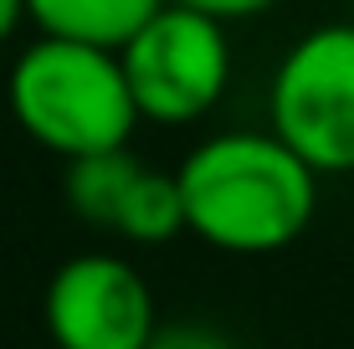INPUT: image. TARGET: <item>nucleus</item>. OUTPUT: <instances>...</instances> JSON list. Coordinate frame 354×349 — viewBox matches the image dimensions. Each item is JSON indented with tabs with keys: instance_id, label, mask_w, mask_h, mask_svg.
<instances>
[{
	"instance_id": "9b49d317",
	"label": "nucleus",
	"mask_w": 354,
	"mask_h": 349,
	"mask_svg": "<svg viewBox=\"0 0 354 349\" xmlns=\"http://www.w3.org/2000/svg\"><path fill=\"white\" fill-rule=\"evenodd\" d=\"M21 21H31V16H26V0H0V46L16 36Z\"/></svg>"
},
{
	"instance_id": "39448f33",
	"label": "nucleus",
	"mask_w": 354,
	"mask_h": 349,
	"mask_svg": "<svg viewBox=\"0 0 354 349\" xmlns=\"http://www.w3.org/2000/svg\"><path fill=\"white\" fill-rule=\"evenodd\" d=\"M41 323L57 349H149L160 308L129 257L77 252L46 278Z\"/></svg>"
},
{
	"instance_id": "9d476101",
	"label": "nucleus",
	"mask_w": 354,
	"mask_h": 349,
	"mask_svg": "<svg viewBox=\"0 0 354 349\" xmlns=\"http://www.w3.org/2000/svg\"><path fill=\"white\" fill-rule=\"evenodd\" d=\"M175 6H190L216 21H247V16H262L267 6H277V0H175Z\"/></svg>"
},
{
	"instance_id": "7ed1b4c3",
	"label": "nucleus",
	"mask_w": 354,
	"mask_h": 349,
	"mask_svg": "<svg viewBox=\"0 0 354 349\" xmlns=\"http://www.w3.org/2000/svg\"><path fill=\"white\" fill-rule=\"evenodd\" d=\"M267 118L313 175H354V21L313 26L288 46Z\"/></svg>"
},
{
	"instance_id": "f03ea898",
	"label": "nucleus",
	"mask_w": 354,
	"mask_h": 349,
	"mask_svg": "<svg viewBox=\"0 0 354 349\" xmlns=\"http://www.w3.org/2000/svg\"><path fill=\"white\" fill-rule=\"evenodd\" d=\"M6 103L21 134L67 164L129 149L139 129V103L129 93L118 52L57 36H36L31 46H21L6 77Z\"/></svg>"
},
{
	"instance_id": "6e6552de",
	"label": "nucleus",
	"mask_w": 354,
	"mask_h": 349,
	"mask_svg": "<svg viewBox=\"0 0 354 349\" xmlns=\"http://www.w3.org/2000/svg\"><path fill=\"white\" fill-rule=\"evenodd\" d=\"M144 164L133 160L129 149H113V154H93V160H77L67 164L62 185H67V206L82 216L88 226H97V232H113L118 211H124L133 180H139Z\"/></svg>"
},
{
	"instance_id": "0eeeda50",
	"label": "nucleus",
	"mask_w": 354,
	"mask_h": 349,
	"mask_svg": "<svg viewBox=\"0 0 354 349\" xmlns=\"http://www.w3.org/2000/svg\"><path fill=\"white\" fill-rule=\"evenodd\" d=\"M185 232H190V221H185L180 180L144 164L133 190H129V200H124V211H118V221H113V236H124L133 247H169Z\"/></svg>"
},
{
	"instance_id": "423d86ee",
	"label": "nucleus",
	"mask_w": 354,
	"mask_h": 349,
	"mask_svg": "<svg viewBox=\"0 0 354 349\" xmlns=\"http://www.w3.org/2000/svg\"><path fill=\"white\" fill-rule=\"evenodd\" d=\"M165 6L169 0H26V16L41 36L124 52Z\"/></svg>"
},
{
	"instance_id": "20e7f679",
	"label": "nucleus",
	"mask_w": 354,
	"mask_h": 349,
	"mask_svg": "<svg viewBox=\"0 0 354 349\" xmlns=\"http://www.w3.org/2000/svg\"><path fill=\"white\" fill-rule=\"evenodd\" d=\"M129 93L144 124H195L226 98L231 82V36L226 21L201 16L190 6H169L118 52Z\"/></svg>"
},
{
	"instance_id": "1a4fd4ad",
	"label": "nucleus",
	"mask_w": 354,
	"mask_h": 349,
	"mask_svg": "<svg viewBox=\"0 0 354 349\" xmlns=\"http://www.w3.org/2000/svg\"><path fill=\"white\" fill-rule=\"evenodd\" d=\"M149 349H241V344L211 323H160Z\"/></svg>"
},
{
	"instance_id": "f257e3e1",
	"label": "nucleus",
	"mask_w": 354,
	"mask_h": 349,
	"mask_svg": "<svg viewBox=\"0 0 354 349\" xmlns=\"http://www.w3.org/2000/svg\"><path fill=\"white\" fill-rule=\"evenodd\" d=\"M190 236L226 257H272L313 226L319 175L272 129H226L180 160Z\"/></svg>"
}]
</instances>
